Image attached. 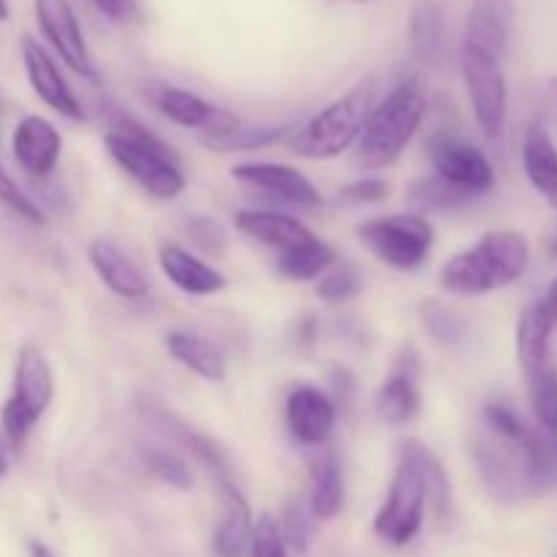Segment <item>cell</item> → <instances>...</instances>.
<instances>
[{"label":"cell","instance_id":"cell-35","mask_svg":"<svg viewBox=\"0 0 557 557\" xmlns=\"http://www.w3.org/2000/svg\"><path fill=\"white\" fill-rule=\"evenodd\" d=\"M147 471L158 479V482L169 484L174 490H190L194 487V473H190L188 462L177 455H169L166 449H145L141 455Z\"/></svg>","mask_w":557,"mask_h":557},{"label":"cell","instance_id":"cell-43","mask_svg":"<svg viewBox=\"0 0 557 557\" xmlns=\"http://www.w3.org/2000/svg\"><path fill=\"white\" fill-rule=\"evenodd\" d=\"M9 473V446H5L3 433H0V479Z\"/></svg>","mask_w":557,"mask_h":557},{"label":"cell","instance_id":"cell-23","mask_svg":"<svg viewBox=\"0 0 557 557\" xmlns=\"http://www.w3.org/2000/svg\"><path fill=\"white\" fill-rule=\"evenodd\" d=\"M299 128V120H281V123H239L234 120L232 125H223V128L205 131L199 136L201 145L210 152H253V150H267L272 145H281L286 141L294 131Z\"/></svg>","mask_w":557,"mask_h":557},{"label":"cell","instance_id":"cell-32","mask_svg":"<svg viewBox=\"0 0 557 557\" xmlns=\"http://www.w3.org/2000/svg\"><path fill=\"white\" fill-rule=\"evenodd\" d=\"M419 321H422L424 332L444 348L460 346L462 337H466V324H462L460 315L441 305L438 299H424L419 305Z\"/></svg>","mask_w":557,"mask_h":557},{"label":"cell","instance_id":"cell-20","mask_svg":"<svg viewBox=\"0 0 557 557\" xmlns=\"http://www.w3.org/2000/svg\"><path fill=\"white\" fill-rule=\"evenodd\" d=\"M221 520H218L215 536H212V553L215 557H245L253 533V509L245 498L237 482H221Z\"/></svg>","mask_w":557,"mask_h":557},{"label":"cell","instance_id":"cell-10","mask_svg":"<svg viewBox=\"0 0 557 557\" xmlns=\"http://www.w3.org/2000/svg\"><path fill=\"white\" fill-rule=\"evenodd\" d=\"M428 156L433 163V174L455 185L457 190L468 194L471 199L493 194L495 169L490 158L462 136L449 131H435L428 139Z\"/></svg>","mask_w":557,"mask_h":557},{"label":"cell","instance_id":"cell-7","mask_svg":"<svg viewBox=\"0 0 557 557\" xmlns=\"http://www.w3.org/2000/svg\"><path fill=\"white\" fill-rule=\"evenodd\" d=\"M359 239L381 264L397 272H413L430 259L435 248V228L419 212H392L370 218L357 226Z\"/></svg>","mask_w":557,"mask_h":557},{"label":"cell","instance_id":"cell-5","mask_svg":"<svg viewBox=\"0 0 557 557\" xmlns=\"http://www.w3.org/2000/svg\"><path fill=\"white\" fill-rule=\"evenodd\" d=\"M555 324L542 299L531 302L517 321V359L528 386L533 417L547 435L557 433V354Z\"/></svg>","mask_w":557,"mask_h":557},{"label":"cell","instance_id":"cell-26","mask_svg":"<svg viewBox=\"0 0 557 557\" xmlns=\"http://www.w3.org/2000/svg\"><path fill=\"white\" fill-rule=\"evenodd\" d=\"M397 457H403V460H408L417 468L419 476H422L424 482V490H428L430 509H433L441 520H446L451 511V482L444 462L438 460V455H435L424 441L408 435V438H403L400 444H397Z\"/></svg>","mask_w":557,"mask_h":557},{"label":"cell","instance_id":"cell-4","mask_svg":"<svg viewBox=\"0 0 557 557\" xmlns=\"http://www.w3.org/2000/svg\"><path fill=\"white\" fill-rule=\"evenodd\" d=\"M370 109H373V82L364 79L326 103L313 117L299 123V128L286 139V147L294 156L308 158V161L341 158L343 152L357 147Z\"/></svg>","mask_w":557,"mask_h":557},{"label":"cell","instance_id":"cell-40","mask_svg":"<svg viewBox=\"0 0 557 557\" xmlns=\"http://www.w3.org/2000/svg\"><path fill=\"white\" fill-rule=\"evenodd\" d=\"M96 5L98 14L107 16L114 25H141L145 22V11H141L139 0H90Z\"/></svg>","mask_w":557,"mask_h":557},{"label":"cell","instance_id":"cell-37","mask_svg":"<svg viewBox=\"0 0 557 557\" xmlns=\"http://www.w3.org/2000/svg\"><path fill=\"white\" fill-rule=\"evenodd\" d=\"M250 557H292L288 555L286 542L281 536V528L272 515H259V520L253 522V533H250Z\"/></svg>","mask_w":557,"mask_h":557},{"label":"cell","instance_id":"cell-34","mask_svg":"<svg viewBox=\"0 0 557 557\" xmlns=\"http://www.w3.org/2000/svg\"><path fill=\"white\" fill-rule=\"evenodd\" d=\"M484 428H487V433L498 435L500 441H509V444L517 446L531 444L539 435L506 403H487L484 406Z\"/></svg>","mask_w":557,"mask_h":557},{"label":"cell","instance_id":"cell-33","mask_svg":"<svg viewBox=\"0 0 557 557\" xmlns=\"http://www.w3.org/2000/svg\"><path fill=\"white\" fill-rule=\"evenodd\" d=\"M313 511H310L308 498H288L283 504L281 520H277V528H281V536L286 542V547L292 553L305 555L310 547V539H313Z\"/></svg>","mask_w":557,"mask_h":557},{"label":"cell","instance_id":"cell-45","mask_svg":"<svg viewBox=\"0 0 557 557\" xmlns=\"http://www.w3.org/2000/svg\"><path fill=\"white\" fill-rule=\"evenodd\" d=\"M0 20H9V0H0Z\"/></svg>","mask_w":557,"mask_h":557},{"label":"cell","instance_id":"cell-24","mask_svg":"<svg viewBox=\"0 0 557 557\" xmlns=\"http://www.w3.org/2000/svg\"><path fill=\"white\" fill-rule=\"evenodd\" d=\"M308 506L315 522H330L346 506V476L343 460L335 449H319L310 460Z\"/></svg>","mask_w":557,"mask_h":557},{"label":"cell","instance_id":"cell-11","mask_svg":"<svg viewBox=\"0 0 557 557\" xmlns=\"http://www.w3.org/2000/svg\"><path fill=\"white\" fill-rule=\"evenodd\" d=\"M36 20L54 54L76 76L87 82H98L96 60H92L71 0H36Z\"/></svg>","mask_w":557,"mask_h":557},{"label":"cell","instance_id":"cell-15","mask_svg":"<svg viewBox=\"0 0 557 557\" xmlns=\"http://www.w3.org/2000/svg\"><path fill=\"white\" fill-rule=\"evenodd\" d=\"M232 177L237 183L248 185V188L261 190L270 199L283 201V205L302 207V210H313L321 207V194L315 185L305 177L299 169L288 166V163L275 161H248L232 166Z\"/></svg>","mask_w":557,"mask_h":557},{"label":"cell","instance_id":"cell-1","mask_svg":"<svg viewBox=\"0 0 557 557\" xmlns=\"http://www.w3.org/2000/svg\"><path fill=\"white\" fill-rule=\"evenodd\" d=\"M531 267V243L522 232L500 228L444 261L438 286L455 297H484L520 281Z\"/></svg>","mask_w":557,"mask_h":557},{"label":"cell","instance_id":"cell-3","mask_svg":"<svg viewBox=\"0 0 557 557\" xmlns=\"http://www.w3.org/2000/svg\"><path fill=\"white\" fill-rule=\"evenodd\" d=\"M428 117V96L419 79H403L386 92L384 101L373 103L357 141V163L368 172L389 169L400 161Z\"/></svg>","mask_w":557,"mask_h":557},{"label":"cell","instance_id":"cell-41","mask_svg":"<svg viewBox=\"0 0 557 557\" xmlns=\"http://www.w3.org/2000/svg\"><path fill=\"white\" fill-rule=\"evenodd\" d=\"M326 395L332 397V403H335V406H348V400H351V395H354V379L351 375H348V370H343V368H337L335 373H332V392H326Z\"/></svg>","mask_w":557,"mask_h":557},{"label":"cell","instance_id":"cell-13","mask_svg":"<svg viewBox=\"0 0 557 557\" xmlns=\"http://www.w3.org/2000/svg\"><path fill=\"white\" fill-rule=\"evenodd\" d=\"M22 63H25V74L33 92H36L52 112L71 120V123H85V107H82V101L76 98L74 87H71L69 79L63 76L58 60H54L36 38L22 36Z\"/></svg>","mask_w":557,"mask_h":557},{"label":"cell","instance_id":"cell-16","mask_svg":"<svg viewBox=\"0 0 557 557\" xmlns=\"http://www.w3.org/2000/svg\"><path fill=\"white\" fill-rule=\"evenodd\" d=\"M11 150L27 177H33L36 183H47L63 156V136L47 117L27 114L11 134Z\"/></svg>","mask_w":557,"mask_h":557},{"label":"cell","instance_id":"cell-22","mask_svg":"<svg viewBox=\"0 0 557 557\" xmlns=\"http://www.w3.org/2000/svg\"><path fill=\"white\" fill-rule=\"evenodd\" d=\"M234 228L245 237L277 250V253L313 237L308 223L299 221L297 215H288V212L281 210H256V207L234 212Z\"/></svg>","mask_w":557,"mask_h":557},{"label":"cell","instance_id":"cell-31","mask_svg":"<svg viewBox=\"0 0 557 557\" xmlns=\"http://www.w3.org/2000/svg\"><path fill=\"white\" fill-rule=\"evenodd\" d=\"M364 270L357 261L337 259L324 275L315 281V297L326 305H346L364 292Z\"/></svg>","mask_w":557,"mask_h":557},{"label":"cell","instance_id":"cell-46","mask_svg":"<svg viewBox=\"0 0 557 557\" xmlns=\"http://www.w3.org/2000/svg\"><path fill=\"white\" fill-rule=\"evenodd\" d=\"M549 92H553V98H555V103H557V76L553 79V85H549Z\"/></svg>","mask_w":557,"mask_h":557},{"label":"cell","instance_id":"cell-17","mask_svg":"<svg viewBox=\"0 0 557 557\" xmlns=\"http://www.w3.org/2000/svg\"><path fill=\"white\" fill-rule=\"evenodd\" d=\"M515 0H473L462 33V47L504 60L515 30Z\"/></svg>","mask_w":557,"mask_h":557},{"label":"cell","instance_id":"cell-36","mask_svg":"<svg viewBox=\"0 0 557 557\" xmlns=\"http://www.w3.org/2000/svg\"><path fill=\"white\" fill-rule=\"evenodd\" d=\"M0 205L9 207L16 218L33 223V226H44V223H47L41 207H38L36 201H33L30 196H27L25 190L11 180V174L5 172L3 166H0Z\"/></svg>","mask_w":557,"mask_h":557},{"label":"cell","instance_id":"cell-42","mask_svg":"<svg viewBox=\"0 0 557 557\" xmlns=\"http://www.w3.org/2000/svg\"><path fill=\"white\" fill-rule=\"evenodd\" d=\"M542 305H544V310H547L549 319H553V324H555V330H557V277H555L553 283H549L547 297L542 299Z\"/></svg>","mask_w":557,"mask_h":557},{"label":"cell","instance_id":"cell-25","mask_svg":"<svg viewBox=\"0 0 557 557\" xmlns=\"http://www.w3.org/2000/svg\"><path fill=\"white\" fill-rule=\"evenodd\" d=\"M166 351L172 354L174 362L183 364L188 373L199 375L210 384H223L228 379V362L221 346L207 341L205 335L190 330H172L166 335Z\"/></svg>","mask_w":557,"mask_h":557},{"label":"cell","instance_id":"cell-48","mask_svg":"<svg viewBox=\"0 0 557 557\" xmlns=\"http://www.w3.org/2000/svg\"><path fill=\"white\" fill-rule=\"evenodd\" d=\"M351 3H368V0H351Z\"/></svg>","mask_w":557,"mask_h":557},{"label":"cell","instance_id":"cell-19","mask_svg":"<svg viewBox=\"0 0 557 557\" xmlns=\"http://www.w3.org/2000/svg\"><path fill=\"white\" fill-rule=\"evenodd\" d=\"M158 267L163 277L188 297H215L226 288V275L218 267L207 264L205 259L177 243L158 245Z\"/></svg>","mask_w":557,"mask_h":557},{"label":"cell","instance_id":"cell-6","mask_svg":"<svg viewBox=\"0 0 557 557\" xmlns=\"http://www.w3.org/2000/svg\"><path fill=\"white\" fill-rule=\"evenodd\" d=\"M54 400V373L47 354L36 343H25L16 354L11 395L0 411V433L11 451L25 449L33 428L41 422Z\"/></svg>","mask_w":557,"mask_h":557},{"label":"cell","instance_id":"cell-44","mask_svg":"<svg viewBox=\"0 0 557 557\" xmlns=\"http://www.w3.org/2000/svg\"><path fill=\"white\" fill-rule=\"evenodd\" d=\"M30 557H54L52 555V549L47 547V544H41V542H30Z\"/></svg>","mask_w":557,"mask_h":557},{"label":"cell","instance_id":"cell-28","mask_svg":"<svg viewBox=\"0 0 557 557\" xmlns=\"http://www.w3.org/2000/svg\"><path fill=\"white\" fill-rule=\"evenodd\" d=\"M335 261L337 256L335 250H332V245L313 234V237H308L305 243L277 253L275 272L292 283H310L319 281Z\"/></svg>","mask_w":557,"mask_h":557},{"label":"cell","instance_id":"cell-2","mask_svg":"<svg viewBox=\"0 0 557 557\" xmlns=\"http://www.w3.org/2000/svg\"><path fill=\"white\" fill-rule=\"evenodd\" d=\"M103 145L112 161L152 199L174 201L188 188V180L172 147L163 145L150 128H145L131 114L112 112Z\"/></svg>","mask_w":557,"mask_h":557},{"label":"cell","instance_id":"cell-39","mask_svg":"<svg viewBox=\"0 0 557 557\" xmlns=\"http://www.w3.org/2000/svg\"><path fill=\"white\" fill-rule=\"evenodd\" d=\"M386 196H389V183L384 177H375V174L354 180L341 188V199L348 205H379Z\"/></svg>","mask_w":557,"mask_h":557},{"label":"cell","instance_id":"cell-29","mask_svg":"<svg viewBox=\"0 0 557 557\" xmlns=\"http://www.w3.org/2000/svg\"><path fill=\"white\" fill-rule=\"evenodd\" d=\"M446 38V14L438 0H422L413 5L411 20H408V41H411L413 54L422 63L435 65L444 54Z\"/></svg>","mask_w":557,"mask_h":557},{"label":"cell","instance_id":"cell-8","mask_svg":"<svg viewBox=\"0 0 557 557\" xmlns=\"http://www.w3.org/2000/svg\"><path fill=\"white\" fill-rule=\"evenodd\" d=\"M428 511V490L422 476L408 460L397 457L395 476L384 504L375 511L373 531L389 547H408L419 536Z\"/></svg>","mask_w":557,"mask_h":557},{"label":"cell","instance_id":"cell-14","mask_svg":"<svg viewBox=\"0 0 557 557\" xmlns=\"http://www.w3.org/2000/svg\"><path fill=\"white\" fill-rule=\"evenodd\" d=\"M419 354L417 348L406 346L397 357L392 373L381 381L375 392V413L389 428H403L413 422L422 411V384H419Z\"/></svg>","mask_w":557,"mask_h":557},{"label":"cell","instance_id":"cell-27","mask_svg":"<svg viewBox=\"0 0 557 557\" xmlns=\"http://www.w3.org/2000/svg\"><path fill=\"white\" fill-rule=\"evenodd\" d=\"M522 169L539 194L557 199V147L542 120H533L522 136Z\"/></svg>","mask_w":557,"mask_h":557},{"label":"cell","instance_id":"cell-21","mask_svg":"<svg viewBox=\"0 0 557 557\" xmlns=\"http://www.w3.org/2000/svg\"><path fill=\"white\" fill-rule=\"evenodd\" d=\"M156 109L169 120V123L180 125V128H194V131H215L223 125H232L234 114L226 109L215 107L207 98H201L199 92H190L185 87H172L163 85L156 92Z\"/></svg>","mask_w":557,"mask_h":557},{"label":"cell","instance_id":"cell-30","mask_svg":"<svg viewBox=\"0 0 557 557\" xmlns=\"http://www.w3.org/2000/svg\"><path fill=\"white\" fill-rule=\"evenodd\" d=\"M408 201H411L413 212L428 215V212L462 210V207L473 205L476 199H471L468 194L457 190L455 185L441 180L438 174H424V177L413 180V185L408 188Z\"/></svg>","mask_w":557,"mask_h":557},{"label":"cell","instance_id":"cell-38","mask_svg":"<svg viewBox=\"0 0 557 557\" xmlns=\"http://www.w3.org/2000/svg\"><path fill=\"white\" fill-rule=\"evenodd\" d=\"M185 234L190 237V243L196 245V248H201L205 253H223V248H226V228L221 226V223L215 221V218L210 215H190L188 221L183 223Z\"/></svg>","mask_w":557,"mask_h":557},{"label":"cell","instance_id":"cell-47","mask_svg":"<svg viewBox=\"0 0 557 557\" xmlns=\"http://www.w3.org/2000/svg\"><path fill=\"white\" fill-rule=\"evenodd\" d=\"M549 438H553V449H555V457H557V433L549 435Z\"/></svg>","mask_w":557,"mask_h":557},{"label":"cell","instance_id":"cell-18","mask_svg":"<svg viewBox=\"0 0 557 557\" xmlns=\"http://www.w3.org/2000/svg\"><path fill=\"white\" fill-rule=\"evenodd\" d=\"M87 261H90L92 272L98 275V281L120 299H128V302H141V299L150 294V283H147L145 272L131 261V256L125 253L120 245H114L112 239L96 237L87 245Z\"/></svg>","mask_w":557,"mask_h":557},{"label":"cell","instance_id":"cell-12","mask_svg":"<svg viewBox=\"0 0 557 557\" xmlns=\"http://www.w3.org/2000/svg\"><path fill=\"white\" fill-rule=\"evenodd\" d=\"M286 428L294 444L324 449L337 428V406L321 386L297 384L286 397Z\"/></svg>","mask_w":557,"mask_h":557},{"label":"cell","instance_id":"cell-9","mask_svg":"<svg viewBox=\"0 0 557 557\" xmlns=\"http://www.w3.org/2000/svg\"><path fill=\"white\" fill-rule=\"evenodd\" d=\"M460 69L479 131L484 134V139H500L506 128V114H509V85H506L504 60L460 47Z\"/></svg>","mask_w":557,"mask_h":557}]
</instances>
